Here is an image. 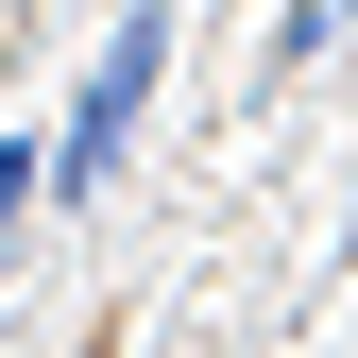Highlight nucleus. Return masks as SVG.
Segmentation results:
<instances>
[{"label":"nucleus","mask_w":358,"mask_h":358,"mask_svg":"<svg viewBox=\"0 0 358 358\" xmlns=\"http://www.w3.org/2000/svg\"><path fill=\"white\" fill-rule=\"evenodd\" d=\"M137 85H154V0L120 17V52H103V85H85V120H69V188H103V171H120V137H137Z\"/></svg>","instance_id":"f257e3e1"}]
</instances>
